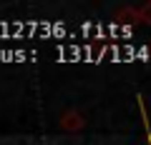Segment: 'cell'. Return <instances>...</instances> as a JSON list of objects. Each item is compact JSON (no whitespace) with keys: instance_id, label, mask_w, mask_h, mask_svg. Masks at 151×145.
<instances>
[{"instance_id":"obj_3","label":"cell","mask_w":151,"mask_h":145,"mask_svg":"<svg viewBox=\"0 0 151 145\" xmlns=\"http://www.w3.org/2000/svg\"><path fill=\"white\" fill-rule=\"evenodd\" d=\"M136 15H139V20L151 23V3H146L144 8H139V10H136Z\"/></svg>"},{"instance_id":"obj_2","label":"cell","mask_w":151,"mask_h":145,"mask_svg":"<svg viewBox=\"0 0 151 145\" xmlns=\"http://www.w3.org/2000/svg\"><path fill=\"white\" fill-rule=\"evenodd\" d=\"M139 100V110H141V118H144V128H146V138H149V145H151V123H149V115H146V105H144V98L136 95Z\"/></svg>"},{"instance_id":"obj_1","label":"cell","mask_w":151,"mask_h":145,"mask_svg":"<svg viewBox=\"0 0 151 145\" xmlns=\"http://www.w3.org/2000/svg\"><path fill=\"white\" fill-rule=\"evenodd\" d=\"M60 125H63L65 130H78V128H83V120H81V115H78V113H65Z\"/></svg>"}]
</instances>
